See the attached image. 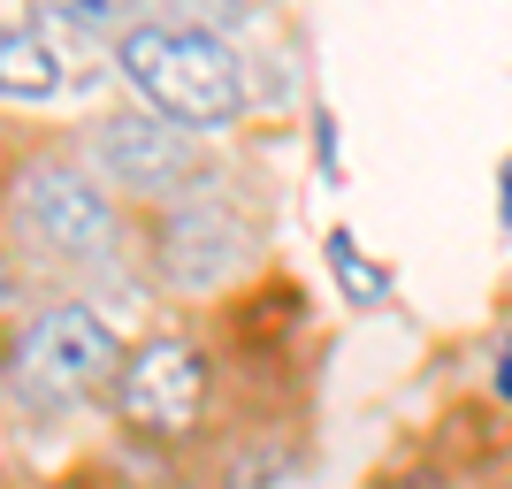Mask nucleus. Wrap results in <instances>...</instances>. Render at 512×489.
Returning a JSON list of instances; mask_svg holds the SVG:
<instances>
[{
	"label": "nucleus",
	"mask_w": 512,
	"mask_h": 489,
	"mask_svg": "<svg viewBox=\"0 0 512 489\" xmlns=\"http://www.w3.org/2000/svg\"><path fill=\"white\" fill-rule=\"evenodd\" d=\"M0 214H8V276H23V260L46 276H100L123 253H138V214L107 192L77 130L8 138Z\"/></svg>",
	"instance_id": "obj_1"
},
{
	"label": "nucleus",
	"mask_w": 512,
	"mask_h": 489,
	"mask_svg": "<svg viewBox=\"0 0 512 489\" xmlns=\"http://www.w3.org/2000/svg\"><path fill=\"white\" fill-rule=\"evenodd\" d=\"M107 69L146 115L192 130V138L245 130L260 107L245 46L222 23H199V16H130L107 46Z\"/></svg>",
	"instance_id": "obj_2"
},
{
	"label": "nucleus",
	"mask_w": 512,
	"mask_h": 489,
	"mask_svg": "<svg viewBox=\"0 0 512 489\" xmlns=\"http://www.w3.org/2000/svg\"><path fill=\"white\" fill-rule=\"evenodd\" d=\"M130 360V337L115 329L100 298L62 291L39 298L31 314L8 321V413H31V421H69L85 405L115 398V375Z\"/></svg>",
	"instance_id": "obj_3"
},
{
	"label": "nucleus",
	"mask_w": 512,
	"mask_h": 489,
	"mask_svg": "<svg viewBox=\"0 0 512 489\" xmlns=\"http://www.w3.org/2000/svg\"><path fill=\"white\" fill-rule=\"evenodd\" d=\"M138 268L176 306H237L268 283V230L222 184H199L161 214H138Z\"/></svg>",
	"instance_id": "obj_4"
},
{
	"label": "nucleus",
	"mask_w": 512,
	"mask_h": 489,
	"mask_svg": "<svg viewBox=\"0 0 512 489\" xmlns=\"http://www.w3.org/2000/svg\"><path fill=\"white\" fill-rule=\"evenodd\" d=\"M222 375L230 367L214 360V344L184 321H161L146 337H130V360L115 375V398H107V421L115 436L130 444H153V451H199L214 444L222 428Z\"/></svg>",
	"instance_id": "obj_5"
},
{
	"label": "nucleus",
	"mask_w": 512,
	"mask_h": 489,
	"mask_svg": "<svg viewBox=\"0 0 512 489\" xmlns=\"http://www.w3.org/2000/svg\"><path fill=\"white\" fill-rule=\"evenodd\" d=\"M77 146H85V161L107 176V192L123 199L130 214H161V207H176V199H192L199 184H214L207 138L146 115L138 100L92 107L85 123H77Z\"/></svg>",
	"instance_id": "obj_6"
},
{
	"label": "nucleus",
	"mask_w": 512,
	"mask_h": 489,
	"mask_svg": "<svg viewBox=\"0 0 512 489\" xmlns=\"http://www.w3.org/2000/svg\"><path fill=\"white\" fill-rule=\"evenodd\" d=\"M100 77H115L100 69V46H77V31H62L46 8H16L0 23V100L8 107H46Z\"/></svg>",
	"instance_id": "obj_7"
},
{
	"label": "nucleus",
	"mask_w": 512,
	"mask_h": 489,
	"mask_svg": "<svg viewBox=\"0 0 512 489\" xmlns=\"http://www.w3.org/2000/svg\"><path fill=\"white\" fill-rule=\"evenodd\" d=\"M321 268H329V283H337V298L352 306V314H383L390 298H398V268H390V260H375L360 237L344 230V222H329V230H321Z\"/></svg>",
	"instance_id": "obj_8"
},
{
	"label": "nucleus",
	"mask_w": 512,
	"mask_h": 489,
	"mask_svg": "<svg viewBox=\"0 0 512 489\" xmlns=\"http://www.w3.org/2000/svg\"><path fill=\"white\" fill-rule=\"evenodd\" d=\"M291 436H276V428H245V436H230V444L214 451V474L207 489H283L291 482Z\"/></svg>",
	"instance_id": "obj_9"
},
{
	"label": "nucleus",
	"mask_w": 512,
	"mask_h": 489,
	"mask_svg": "<svg viewBox=\"0 0 512 489\" xmlns=\"http://www.w3.org/2000/svg\"><path fill=\"white\" fill-rule=\"evenodd\" d=\"M367 489H467V474L451 467L436 444H413V451H398V459H383V467L367 474Z\"/></svg>",
	"instance_id": "obj_10"
},
{
	"label": "nucleus",
	"mask_w": 512,
	"mask_h": 489,
	"mask_svg": "<svg viewBox=\"0 0 512 489\" xmlns=\"http://www.w3.org/2000/svg\"><path fill=\"white\" fill-rule=\"evenodd\" d=\"M490 405L512 413V314L490 329Z\"/></svg>",
	"instance_id": "obj_11"
},
{
	"label": "nucleus",
	"mask_w": 512,
	"mask_h": 489,
	"mask_svg": "<svg viewBox=\"0 0 512 489\" xmlns=\"http://www.w3.org/2000/svg\"><path fill=\"white\" fill-rule=\"evenodd\" d=\"M314 176L337 184V115L329 107H314Z\"/></svg>",
	"instance_id": "obj_12"
},
{
	"label": "nucleus",
	"mask_w": 512,
	"mask_h": 489,
	"mask_svg": "<svg viewBox=\"0 0 512 489\" xmlns=\"http://www.w3.org/2000/svg\"><path fill=\"white\" fill-rule=\"evenodd\" d=\"M497 230L512 237V153L497 161Z\"/></svg>",
	"instance_id": "obj_13"
},
{
	"label": "nucleus",
	"mask_w": 512,
	"mask_h": 489,
	"mask_svg": "<svg viewBox=\"0 0 512 489\" xmlns=\"http://www.w3.org/2000/svg\"><path fill=\"white\" fill-rule=\"evenodd\" d=\"M505 489H512V444H505Z\"/></svg>",
	"instance_id": "obj_14"
}]
</instances>
